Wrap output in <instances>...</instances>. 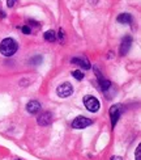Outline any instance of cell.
Returning <instances> with one entry per match:
<instances>
[{
    "mask_svg": "<svg viewBox=\"0 0 141 160\" xmlns=\"http://www.w3.org/2000/svg\"><path fill=\"white\" fill-rule=\"evenodd\" d=\"M18 49V45L13 38H5L0 43V52L4 57H12Z\"/></svg>",
    "mask_w": 141,
    "mask_h": 160,
    "instance_id": "6da1fadb",
    "label": "cell"
},
{
    "mask_svg": "<svg viewBox=\"0 0 141 160\" xmlns=\"http://www.w3.org/2000/svg\"><path fill=\"white\" fill-rule=\"evenodd\" d=\"M84 104H85V108L88 109L89 112H92V113L98 112L99 108H101L99 101L94 96H90V95H86L84 97Z\"/></svg>",
    "mask_w": 141,
    "mask_h": 160,
    "instance_id": "7a4b0ae2",
    "label": "cell"
},
{
    "mask_svg": "<svg viewBox=\"0 0 141 160\" xmlns=\"http://www.w3.org/2000/svg\"><path fill=\"white\" fill-rule=\"evenodd\" d=\"M93 123V121L90 118H86V117H82L80 116L77 118H75L72 121V128L73 129H77V130H81V129H85L88 128V126H90Z\"/></svg>",
    "mask_w": 141,
    "mask_h": 160,
    "instance_id": "3957f363",
    "label": "cell"
},
{
    "mask_svg": "<svg viewBox=\"0 0 141 160\" xmlns=\"http://www.w3.org/2000/svg\"><path fill=\"white\" fill-rule=\"evenodd\" d=\"M73 93V88L69 83H63L60 84L58 88H56V95L62 98H65V97H69Z\"/></svg>",
    "mask_w": 141,
    "mask_h": 160,
    "instance_id": "277c9868",
    "label": "cell"
},
{
    "mask_svg": "<svg viewBox=\"0 0 141 160\" xmlns=\"http://www.w3.org/2000/svg\"><path fill=\"white\" fill-rule=\"evenodd\" d=\"M120 110H122V109H120V105L119 104L112 105L111 108H110V117H111V126H112V128L116 125L118 119L120 117Z\"/></svg>",
    "mask_w": 141,
    "mask_h": 160,
    "instance_id": "5b68a950",
    "label": "cell"
},
{
    "mask_svg": "<svg viewBox=\"0 0 141 160\" xmlns=\"http://www.w3.org/2000/svg\"><path fill=\"white\" fill-rule=\"evenodd\" d=\"M131 45H132V37H129V36L124 37L122 41V45H120V55H125L127 52L129 51Z\"/></svg>",
    "mask_w": 141,
    "mask_h": 160,
    "instance_id": "8992f818",
    "label": "cell"
},
{
    "mask_svg": "<svg viewBox=\"0 0 141 160\" xmlns=\"http://www.w3.org/2000/svg\"><path fill=\"white\" fill-rule=\"evenodd\" d=\"M37 122H38V125H41V126L50 125L52 122V114H51L50 112H45V113H42V114L38 117Z\"/></svg>",
    "mask_w": 141,
    "mask_h": 160,
    "instance_id": "52a82bcc",
    "label": "cell"
},
{
    "mask_svg": "<svg viewBox=\"0 0 141 160\" xmlns=\"http://www.w3.org/2000/svg\"><path fill=\"white\" fill-rule=\"evenodd\" d=\"M26 110H28L30 114H37V113L41 110V104H39L38 101H29L28 104H26Z\"/></svg>",
    "mask_w": 141,
    "mask_h": 160,
    "instance_id": "ba28073f",
    "label": "cell"
},
{
    "mask_svg": "<svg viewBox=\"0 0 141 160\" xmlns=\"http://www.w3.org/2000/svg\"><path fill=\"white\" fill-rule=\"evenodd\" d=\"M71 62L75 63V64H78L80 67H84L85 70L90 68V63L88 62V59H86V58H72Z\"/></svg>",
    "mask_w": 141,
    "mask_h": 160,
    "instance_id": "9c48e42d",
    "label": "cell"
},
{
    "mask_svg": "<svg viewBox=\"0 0 141 160\" xmlns=\"http://www.w3.org/2000/svg\"><path fill=\"white\" fill-rule=\"evenodd\" d=\"M116 20L120 24H131L133 21V17H132L131 13H120Z\"/></svg>",
    "mask_w": 141,
    "mask_h": 160,
    "instance_id": "30bf717a",
    "label": "cell"
},
{
    "mask_svg": "<svg viewBox=\"0 0 141 160\" xmlns=\"http://www.w3.org/2000/svg\"><path fill=\"white\" fill-rule=\"evenodd\" d=\"M45 39L47 42H54V41H56V34H55V32L54 30H47L45 33Z\"/></svg>",
    "mask_w": 141,
    "mask_h": 160,
    "instance_id": "8fae6325",
    "label": "cell"
},
{
    "mask_svg": "<svg viewBox=\"0 0 141 160\" xmlns=\"http://www.w3.org/2000/svg\"><path fill=\"white\" fill-rule=\"evenodd\" d=\"M98 82H99V85H101V88H102V91H107V89H110V87H111V82H109V80H106V79H98Z\"/></svg>",
    "mask_w": 141,
    "mask_h": 160,
    "instance_id": "7c38bea8",
    "label": "cell"
},
{
    "mask_svg": "<svg viewBox=\"0 0 141 160\" xmlns=\"http://www.w3.org/2000/svg\"><path fill=\"white\" fill-rule=\"evenodd\" d=\"M72 75H73V78H75L76 80H82L84 79V74L80 70H76V71H73L72 72Z\"/></svg>",
    "mask_w": 141,
    "mask_h": 160,
    "instance_id": "4fadbf2b",
    "label": "cell"
},
{
    "mask_svg": "<svg viewBox=\"0 0 141 160\" xmlns=\"http://www.w3.org/2000/svg\"><path fill=\"white\" fill-rule=\"evenodd\" d=\"M58 37H59V39H60L62 42H64V41H65V33H64V30H63V29H60V30H59Z\"/></svg>",
    "mask_w": 141,
    "mask_h": 160,
    "instance_id": "5bb4252c",
    "label": "cell"
},
{
    "mask_svg": "<svg viewBox=\"0 0 141 160\" xmlns=\"http://www.w3.org/2000/svg\"><path fill=\"white\" fill-rule=\"evenodd\" d=\"M136 160H141V146L140 144L136 148Z\"/></svg>",
    "mask_w": 141,
    "mask_h": 160,
    "instance_id": "9a60e30c",
    "label": "cell"
},
{
    "mask_svg": "<svg viewBox=\"0 0 141 160\" xmlns=\"http://www.w3.org/2000/svg\"><path fill=\"white\" fill-rule=\"evenodd\" d=\"M21 30H22V33H24V34H30V28H29V26L28 25H25V26H22V28H21Z\"/></svg>",
    "mask_w": 141,
    "mask_h": 160,
    "instance_id": "2e32d148",
    "label": "cell"
},
{
    "mask_svg": "<svg viewBox=\"0 0 141 160\" xmlns=\"http://www.w3.org/2000/svg\"><path fill=\"white\" fill-rule=\"evenodd\" d=\"M16 2H17V0H7V5H8L9 8H12V7L16 4Z\"/></svg>",
    "mask_w": 141,
    "mask_h": 160,
    "instance_id": "e0dca14e",
    "label": "cell"
},
{
    "mask_svg": "<svg viewBox=\"0 0 141 160\" xmlns=\"http://www.w3.org/2000/svg\"><path fill=\"white\" fill-rule=\"evenodd\" d=\"M110 160H122V158H119V156H112Z\"/></svg>",
    "mask_w": 141,
    "mask_h": 160,
    "instance_id": "ac0fdd59",
    "label": "cell"
},
{
    "mask_svg": "<svg viewBox=\"0 0 141 160\" xmlns=\"http://www.w3.org/2000/svg\"><path fill=\"white\" fill-rule=\"evenodd\" d=\"M29 24H31V25H35V26H38V25H39V22H37V21H29Z\"/></svg>",
    "mask_w": 141,
    "mask_h": 160,
    "instance_id": "d6986e66",
    "label": "cell"
},
{
    "mask_svg": "<svg viewBox=\"0 0 141 160\" xmlns=\"http://www.w3.org/2000/svg\"><path fill=\"white\" fill-rule=\"evenodd\" d=\"M16 160H22V159H16Z\"/></svg>",
    "mask_w": 141,
    "mask_h": 160,
    "instance_id": "ffe728a7",
    "label": "cell"
}]
</instances>
